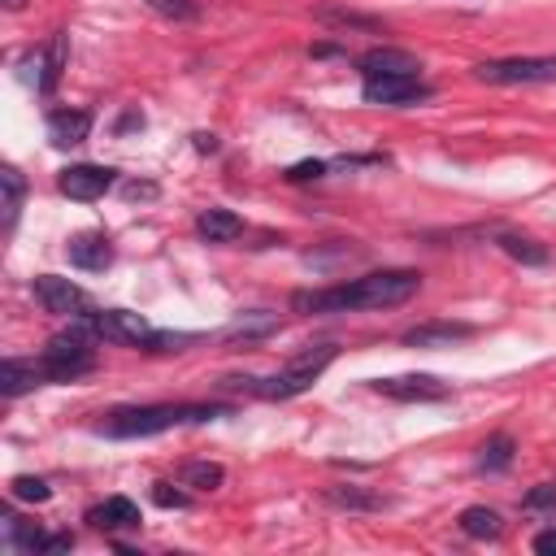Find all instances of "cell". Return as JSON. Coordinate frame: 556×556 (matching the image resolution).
Masks as SVG:
<instances>
[{"label":"cell","instance_id":"26","mask_svg":"<svg viewBox=\"0 0 556 556\" xmlns=\"http://www.w3.org/2000/svg\"><path fill=\"white\" fill-rule=\"evenodd\" d=\"M521 508L534 513V517L556 521V482H539V486H530L526 500H521Z\"/></svg>","mask_w":556,"mask_h":556},{"label":"cell","instance_id":"8","mask_svg":"<svg viewBox=\"0 0 556 556\" xmlns=\"http://www.w3.org/2000/svg\"><path fill=\"white\" fill-rule=\"evenodd\" d=\"M378 395L395 400V404H430V400H447V382H439L434 374H391V378H374L369 382Z\"/></svg>","mask_w":556,"mask_h":556},{"label":"cell","instance_id":"22","mask_svg":"<svg viewBox=\"0 0 556 556\" xmlns=\"http://www.w3.org/2000/svg\"><path fill=\"white\" fill-rule=\"evenodd\" d=\"M178 482L195 486V491H217L226 482V469L217 460H187V465H178Z\"/></svg>","mask_w":556,"mask_h":556},{"label":"cell","instance_id":"3","mask_svg":"<svg viewBox=\"0 0 556 556\" xmlns=\"http://www.w3.org/2000/svg\"><path fill=\"white\" fill-rule=\"evenodd\" d=\"M96 330L83 321V317H74L70 321V330H61V334H52L48 339V348H43V374H48V382H74V378H83V374H91L96 369Z\"/></svg>","mask_w":556,"mask_h":556},{"label":"cell","instance_id":"12","mask_svg":"<svg viewBox=\"0 0 556 556\" xmlns=\"http://www.w3.org/2000/svg\"><path fill=\"white\" fill-rule=\"evenodd\" d=\"M56 187L70 200H100L113 187V169L109 165H70V169H61Z\"/></svg>","mask_w":556,"mask_h":556},{"label":"cell","instance_id":"34","mask_svg":"<svg viewBox=\"0 0 556 556\" xmlns=\"http://www.w3.org/2000/svg\"><path fill=\"white\" fill-rule=\"evenodd\" d=\"M534 552L539 556H556V530H539L534 534Z\"/></svg>","mask_w":556,"mask_h":556},{"label":"cell","instance_id":"30","mask_svg":"<svg viewBox=\"0 0 556 556\" xmlns=\"http://www.w3.org/2000/svg\"><path fill=\"white\" fill-rule=\"evenodd\" d=\"M182 486V482H178ZM174 482H152V500L161 504V508H191V495L187 491H178Z\"/></svg>","mask_w":556,"mask_h":556},{"label":"cell","instance_id":"27","mask_svg":"<svg viewBox=\"0 0 556 556\" xmlns=\"http://www.w3.org/2000/svg\"><path fill=\"white\" fill-rule=\"evenodd\" d=\"M317 17L321 22H330V26H352V30H382V22L378 17H365V13H352V9H317Z\"/></svg>","mask_w":556,"mask_h":556},{"label":"cell","instance_id":"7","mask_svg":"<svg viewBox=\"0 0 556 556\" xmlns=\"http://www.w3.org/2000/svg\"><path fill=\"white\" fill-rule=\"evenodd\" d=\"M35 300L43 304V313H56V317H83V313H91V295L78 282L56 278V274H39L35 278Z\"/></svg>","mask_w":556,"mask_h":556},{"label":"cell","instance_id":"28","mask_svg":"<svg viewBox=\"0 0 556 556\" xmlns=\"http://www.w3.org/2000/svg\"><path fill=\"white\" fill-rule=\"evenodd\" d=\"M9 495H13V500H30V504H43V500H52V486H48L43 478L17 473V478L9 482Z\"/></svg>","mask_w":556,"mask_h":556},{"label":"cell","instance_id":"1","mask_svg":"<svg viewBox=\"0 0 556 556\" xmlns=\"http://www.w3.org/2000/svg\"><path fill=\"white\" fill-rule=\"evenodd\" d=\"M421 287L417 269H374L365 278L352 282H334V287H317V291H295L291 308L295 313H352V308H395L404 300H413Z\"/></svg>","mask_w":556,"mask_h":556},{"label":"cell","instance_id":"2","mask_svg":"<svg viewBox=\"0 0 556 556\" xmlns=\"http://www.w3.org/2000/svg\"><path fill=\"white\" fill-rule=\"evenodd\" d=\"M230 404H135V408H113L100 417V430L113 439H148L187 421H213L226 417Z\"/></svg>","mask_w":556,"mask_h":556},{"label":"cell","instance_id":"4","mask_svg":"<svg viewBox=\"0 0 556 556\" xmlns=\"http://www.w3.org/2000/svg\"><path fill=\"white\" fill-rule=\"evenodd\" d=\"M339 356V348L334 343H317V348H304L300 356H291L278 374H269V378H252V395H261V400H291V395H300V391H308L326 369H330V361Z\"/></svg>","mask_w":556,"mask_h":556},{"label":"cell","instance_id":"23","mask_svg":"<svg viewBox=\"0 0 556 556\" xmlns=\"http://www.w3.org/2000/svg\"><path fill=\"white\" fill-rule=\"evenodd\" d=\"M274 330H278V317L256 308V313H243V317H235V321H230L222 334H226V339H243V343H248V339H265V334H274Z\"/></svg>","mask_w":556,"mask_h":556},{"label":"cell","instance_id":"9","mask_svg":"<svg viewBox=\"0 0 556 556\" xmlns=\"http://www.w3.org/2000/svg\"><path fill=\"white\" fill-rule=\"evenodd\" d=\"M430 87L417 78V74H391V78H365V100L369 104H391V109H404V104H417L426 100Z\"/></svg>","mask_w":556,"mask_h":556},{"label":"cell","instance_id":"35","mask_svg":"<svg viewBox=\"0 0 556 556\" xmlns=\"http://www.w3.org/2000/svg\"><path fill=\"white\" fill-rule=\"evenodd\" d=\"M135 126H143V113H126V117L117 122V135H126V130H135Z\"/></svg>","mask_w":556,"mask_h":556},{"label":"cell","instance_id":"25","mask_svg":"<svg viewBox=\"0 0 556 556\" xmlns=\"http://www.w3.org/2000/svg\"><path fill=\"white\" fill-rule=\"evenodd\" d=\"M500 248L513 261H521V265H547V248L534 243V239H526V235H500Z\"/></svg>","mask_w":556,"mask_h":556},{"label":"cell","instance_id":"32","mask_svg":"<svg viewBox=\"0 0 556 556\" xmlns=\"http://www.w3.org/2000/svg\"><path fill=\"white\" fill-rule=\"evenodd\" d=\"M321 174H326V165H321V161H300V165H291V169H287V178H291V182H304V178H321Z\"/></svg>","mask_w":556,"mask_h":556},{"label":"cell","instance_id":"10","mask_svg":"<svg viewBox=\"0 0 556 556\" xmlns=\"http://www.w3.org/2000/svg\"><path fill=\"white\" fill-rule=\"evenodd\" d=\"M65 256H70V265H78L87 274H100V269L113 265V239L104 230H78V235H70Z\"/></svg>","mask_w":556,"mask_h":556},{"label":"cell","instance_id":"5","mask_svg":"<svg viewBox=\"0 0 556 556\" xmlns=\"http://www.w3.org/2000/svg\"><path fill=\"white\" fill-rule=\"evenodd\" d=\"M478 83L513 87V83H556V56H500L473 65Z\"/></svg>","mask_w":556,"mask_h":556},{"label":"cell","instance_id":"15","mask_svg":"<svg viewBox=\"0 0 556 556\" xmlns=\"http://www.w3.org/2000/svg\"><path fill=\"white\" fill-rule=\"evenodd\" d=\"M91 135V113L87 109H52L48 113V139L56 148H74Z\"/></svg>","mask_w":556,"mask_h":556},{"label":"cell","instance_id":"20","mask_svg":"<svg viewBox=\"0 0 556 556\" xmlns=\"http://www.w3.org/2000/svg\"><path fill=\"white\" fill-rule=\"evenodd\" d=\"M65 56H70V39H65V35H52V39H48V48H43V56H39V74H35L39 91H52V87L61 83Z\"/></svg>","mask_w":556,"mask_h":556},{"label":"cell","instance_id":"6","mask_svg":"<svg viewBox=\"0 0 556 556\" xmlns=\"http://www.w3.org/2000/svg\"><path fill=\"white\" fill-rule=\"evenodd\" d=\"M83 321L96 330L100 343H135V348H148L152 343V326L130 313V308H96V313H83Z\"/></svg>","mask_w":556,"mask_h":556},{"label":"cell","instance_id":"37","mask_svg":"<svg viewBox=\"0 0 556 556\" xmlns=\"http://www.w3.org/2000/svg\"><path fill=\"white\" fill-rule=\"evenodd\" d=\"M334 52H339L334 43H317V48H313V56H334Z\"/></svg>","mask_w":556,"mask_h":556},{"label":"cell","instance_id":"29","mask_svg":"<svg viewBox=\"0 0 556 556\" xmlns=\"http://www.w3.org/2000/svg\"><path fill=\"white\" fill-rule=\"evenodd\" d=\"M152 13L169 17V22H195L200 17V4L195 0H143Z\"/></svg>","mask_w":556,"mask_h":556},{"label":"cell","instance_id":"11","mask_svg":"<svg viewBox=\"0 0 556 556\" xmlns=\"http://www.w3.org/2000/svg\"><path fill=\"white\" fill-rule=\"evenodd\" d=\"M356 70H361V78H391V74H417L421 61H417L408 48H391V43H382V48L361 52V56H356Z\"/></svg>","mask_w":556,"mask_h":556},{"label":"cell","instance_id":"13","mask_svg":"<svg viewBox=\"0 0 556 556\" xmlns=\"http://www.w3.org/2000/svg\"><path fill=\"white\" fill-rule=\"evenodd\" d=\"M469 334H473L469 321H421V326L404 330V348H452Z\"/></svg>","mask_w":556,"mask_h":556},{"label":"cell","instance_id":"14","mask_svg":"<svg viewBox=\"0 0 556 556\" xmlns=\"http://www.w3.org/2000/svg\"><path fill=\"white\" fill-rule=\"evenodd\" d=\"M39 382H48L43 361H22V356H9V361L0 365V395H4V400H17V395L35 391Z\"/></svg>","mask_w":556,"mask_h":556},{"label":"cell","instance_id":"33","mask_svg":"<svg viewBox=\"0 0 556 556\" xmlns=\"http://www.w3.org/2000/svg\"><path fill=\"white\" fill-rule=\"evenodd\" d=\"M122 195H126V200H152V195H156V182H126Z\"/></svg>","mask_w":556,"mask_h":556},{"label":"cell","instance_id":"24","mask_svg":"<svg viewBox=\"0 0 556 556\" xmlns=\"http://www.w3.org/2000/svg\"><path fill=\"white\" fill-rule=\"evenodd\" d=\"M513 465V439L508 434H491L482 447H478V469L482 473H500Z\"/></svg>","mask_w":556,"mask_h":556},{"label":"cell","instance_id":"38","mask_svg":"<svg viewBox=\"0 0 556 556\" xmlns=\"http://www.w3.org/2000/svg\"><path fill=\"white\" fill-rule=\"evenodd\" d=\"M22 4H26V0H4V9H13V13H17Z\"/></svg>","mask_w":556,"mask_h":556},{"label":"cell","instance_id":"16","mask_svg":"<svg viewBox=\"0 0 556 556\" xmlns=\"http://www.w3.org/2000/svg\"><path fill=\"white\" fill-rule=\"evenodd\" d=\"M87 521H91L96 530H104V534H117V530H139V508H135V500L113 495V500L96 504V508L87 513Z\"/></svg>","mask_w":556,"mask_h":556},{"label":"cell","instance_id":"36","mask_svg":"<svg viewBox=\"0 0 556 556\" xmlns=\"http://www.w3.org/2000/svg\"><path fill=\"white\" fill-rule=\"evenodd\" d=\"M195 148H204V152H213V148H217V139H213V135H195Z\"/></svg>","mask_w":556,"mask_h":556},{"label":"cell","instance_id":"31","mask_svg":"<svg viewBox=\"0 0 556 556\" xmlns=\"http://www.w3.org/2000/svg\"><path fill=\"white\" fill-rule=\"evenodd\" d=\"M74 547V534H43L39 530V539H35V552H70Z\"/></svg>","mask_w":556,"mask_h":556},{"label":"cell","instance_id":"19","mask_svg":"<svg viewBox=\"0 0 556 556\" xmlns=\"http://www.w3.org/2000/svg\"><path fill=\"white\" fill-rule=\"evenodd\" d=\"M460 530H465L469 539L495 543V539L504 534V517H500L495 508H486V504H469V508L460 513Z\"/></svg>","mask_w":556,"mask_h":556},{"label":"cell","instance_id":"17","mask_svg":"<svg viewBox=\"0 0 556 556\" xmlns=\"http://www.w3.org/2000/svg\"><path fill=\"white\" fill-rule=\"evenodd\" d=\"M195 230H200V239H208V243H230V239L243 235V222H239V213H230V208H204V213L195 217Z\"/></svg>","mask_w":556,"mask_h":556},{"label":"cell","instance_id":"18","mask_svg":"<svg viewBox=\"0 0 556 556\" xmlns=\"http://www.w3.org/2000/svg\"><path fill=\"white\" fill-rule=\"evenodd\" d=\"M22 200H26V182L13 165L0 169V226L13 230L17 226V213H22Z\"/></svg>","mask_w":556,"mask_h":556},{"label":"cell","instance_id":"21","mask_svg":"<svg viewBox=\"0 0 556 556\" xmlns=\"http://www.w3.org/2000/svg\"><path fill=\"white\" fill-rule=\"evenodd\" d=\"M326 500L334 508H352V513H378V508H387V495L365 491V486H326Z\"/></svg>","mask_w":556,"mask_h":556}]
</instances>
